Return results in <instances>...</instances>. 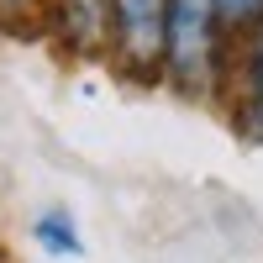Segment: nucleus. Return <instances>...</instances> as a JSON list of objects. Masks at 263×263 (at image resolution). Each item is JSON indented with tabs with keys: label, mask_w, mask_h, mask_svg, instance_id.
<instances>
[{
	"label": "nucleus",
	"mask_w": 263,
	"mask_h": 263,
	"mask_svg": "<svg viewBox=\"0 0 263 263\" xmlns=\"http://www.w3.org/2000/svg\"><path fill=\"white\" fill-rule=\"evenodd\" d=\"M216 0H168V48L163 69L184 84V90H211L216 74Z\"/></svg>",
	"instance_id": "obj_1"
},
{
	"label": "nucleus",
	"mask_w": 263,
	"mask_h": 263,
	"mask_svg": "<svg viewBox=\"0 0 263 263\" xmlns=\"http://www.w3.org/2000/svg\"><path fill=\"white\" fill-rule=\"evenodd\" d=\"M111 37L132 69L163 63L168 48V0H111Z\"/></svg>",
	"instance_id": "obj_2"
},
{
	"label": "nucleus",
	"mask_w": 263,
	"mask_h": 263,
	"mask_svg": "<svg viewBox=\"0 0 263 263\" xmlns=\"http://www.w3.org/2000/svg\"><path fill=\"white\" fill-rule=\"evenodd\" d=\"M63 27L74 48H95L111 32V0H63Z\"/></svg>",
	"instance_id": "obj_3"
},
{
	"label": "nucleus",
	"mask_w": 263,
	"mask_h": 263,
	"mask_svg": "<svg viewBox=\"0 0 263 263\" xmlns=\"http://www.w3.org/2000/svg\"><path fill=\"white\" fill-rule=\"evenodd\" d=\"M242 121L253 132H263V21H258V37L248 48V111H242Z\"/></svg>",
	"instance_id": "obj_4"
},
{
	"label": "nucleus",
	"mask_w": 263,
	"mask_h": 263,
	"mask_svg": "<svg viewBox=\"0 0 263 263\" xmlns=\"http://www.w3.org/2000/svg\"><path fill=\"white\" fill-rule=\"evenodd\" d=\"M37 242L48 253H58V258H74L79 253V232L69 227L63 211H48V216H37Z\"/></svg>",
	"instance_id": "obj_5"
},
{
	"label": "nucleus",
	"mask_w": 263,
	"mask_h": 263,
	"mask_svg": "<svg viewBox=\"0 0 263 263\" xmlns=\"http://www.w3.org/2000/svg\"><path fill=\"white\" fill-rule=\"evenodd\" d=\"M221 21H263V0H216Z\"/></svg>",
	"instance_id": "obj_6"
},
{
	"label": "nucleus",
	"mask_w": 263,
	"mask_h": 263,
	"mask_svg": "<svg viewBox=\"0 0 263 263\" xmlns=\"http://www.w3.org/2000/svg\"><path fill=\"white\" fill-rule=\"evenodd\" d=\"M0 6H32V0H0Z\"/></svg>",
	"instance_id": "obj_7"
}]
</instances>
